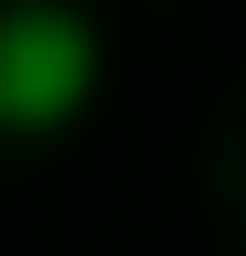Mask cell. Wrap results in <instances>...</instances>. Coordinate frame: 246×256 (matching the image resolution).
Masks as SVG:
<instances>
[{
    "instance_id": "1",
    "label": "cell",
    "mask_w": 246,
    "mask_h": 256,
    "mask_svg": "<svg viewBox=\"0 0 246 256\" xmlns=\"http://www.w3.org/2000/svg\"><path fill=\"white\" fill-rule=\"evenodd\" d=\"M108 79L98 20L79 0H10L0 10V138H60Z\"/></svg>"
}]
</instances>
